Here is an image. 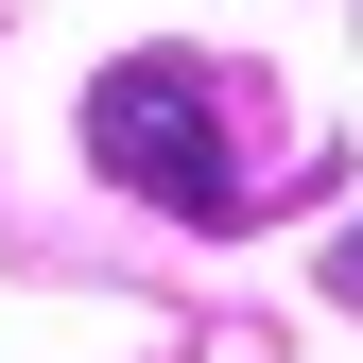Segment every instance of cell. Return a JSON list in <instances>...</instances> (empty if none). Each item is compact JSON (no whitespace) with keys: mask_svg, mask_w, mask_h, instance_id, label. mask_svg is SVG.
Masks as SVG:
<instances>
[{"mask_svg":"<svg viewBox=\"0 0 363 363\" xmlns=\"http://www.w3.org/2000/svg\"><path fill=\"white\" fill-rule=\"evenodd\" d=\"M86 156H104L139 208H173V225H225V208H242V156H225V86H208L191 52H121L104 86H86Z\"/></svg>","mask_w":363,"mask_h":363,"instance_id":"6da1fadb","label":"cell"},{"mask_svg":"<svg viewBox=\"0 0 363 363\" xmlns=\"http://www.w3.org/2000/svg\"><path fill=\"white\" fill-rule=\"evenodd\" d=\"M329 294H346V311H363V225H346V242H329Z\"/></svg>","mask_w":363,"mask_h":363,"instance_id":"7a4b0ae2","label":"cell"}]
</instances>
